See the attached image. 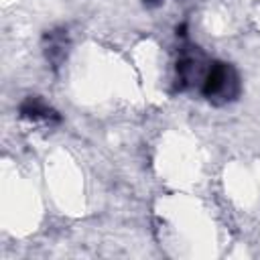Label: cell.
I'll list each match as a JSON object with an SVG mask.
<instances>
[{
    "label": "cell",
    "instance_id": "3",
    "mask_svg": "<svg viewBox=\"0 0 260 260\" xmlns=\"http://www.w3.org/2000/svg\"><path fill=\"white\" fill-rule=\"evenodd\" d=\"M47 57L53 63H59L65 57V35L63 32H49V47Z\"/></svg>",
    "mask_w": 260,
    "mask_h": 260
},
{
    "label": "cell",
    "instance_id": "2",
    "mask_svg": "<svg viewBox=\"0 0 260 260\" xmlns=\"http://www.w3.org/2000/svg\"><path fill=\"white\" fill-rule=\"evenodd\" d=\"M20 116H22V118H30V120H51V118L57 120L55 112H53L51 108H47V106H45L41 100H37V98H28V100L20 106Z\"/></svg>",
    "mask_w": 260,
    "mask_h": 260
},
{
    "label": "cell",
    "instance_id": "1",
    "mask_svg": "<svg viewBox=\"0 0 260 260\" xmlns=\"http://www.w3.org/2000/svg\"><path fill=\"white\" fill-rule=\"evenodd\" d=\"M201 93L213 104L232 102L240 93L238 73L228 63H209V69L201 79Z\"/></svg>",
    "mask_w": 260,
    "mask_h": 260
}]
</instances>
